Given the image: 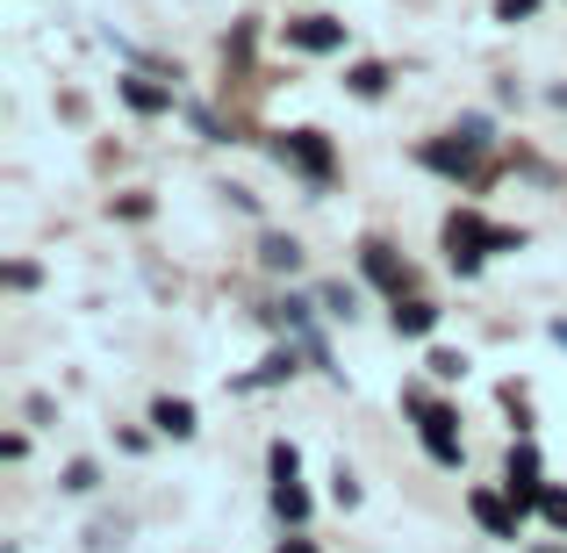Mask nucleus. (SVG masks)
<instances>
[{"label":"nucleus","instance_id":"nucleus-1","mask_svg":"<svg viewBox=\"0 0 567 553\" xmlns=\"http://www.w3.org/2000/svg\"><path fill=\"white\" fill-rule=\"evenodd\" d=\"M488 237H496V223H482L474 208H453V216H445V259H453V274H482Z\"/></svg>","mask_w":567,"mask_h":553},{"label":"nucleus","instance_id":"nucleus-2","mask_svg":"<svg viewBox=\"0 0 567 553\" xmlns=\"http://www.w3.org/2000/svg\"><path fill=\"white\" fill-rule=\"evenodd\" d=\"M402 402L416 410V431H424V453L439 460V468H460V431H453V410H445V402H431L424 388H410Z\"/></svg>","mask_w":567,"mask_h":553},{"label":"nucleus","instance_id":"nucleus-3","mask_svg":"<svg viewBox=\"0 0 567 553\" xmlns=\"http://www.w3.org/2000/svg\"><path fill=\"white\" fill-rule=\"evenodd\" d=\"M280 166H295L302 181L323 187L338 173V152H331V137H323V130H288V137H280Z\"/></svg>","mask_w":567,"mask_h":553},{"label":"nucleus","instance_id":"nucleus-4","mask_svg":"<svg viewBox=\"0 0 567 553\" xmlns=\"http://www.w3.org/2000/svg\"><path fill=\"white\" fill-rule=\"evenodd\" d=\"M467 511L482 518L488 540H517V525H525V503H517V496H496V489H474Z\"/></svg>","mask_w":567,"mask_h":553},{"label":"nucleus","instance_id":"nucleus-5","mask_svg":"<svg viewBox=\"0 0 567 553\" xmlns=\"http://www.w3.org/2000/svg\"><path fill=\"white\" fill-rule=\"evenodd\" d=\"M288 43H295V51H309V58L346 51V22H331V14H295V22H288Z\"/></svg>","mask_w":567,"mask_h":553},{"label":"nucleus","instance_id":"nucleus-6","mask_svg":"<svg viewBox=\"0 0 567 553\" xmlns=\"http://www.w3.org/2000/svg\"><path fill=\"white\" fill-rule=\"evenodd\" d=\"M503 482H511V496L525 503H539L546 496V468H539V446H511V468H503Z\"/></svg>","mask_w":567,"mask_h":553},{"label":"nucleus","instance_id":"nucleus-7","mask_svg":"<svg viewBox=\"0 0 567 553\" xmlns=\"http://www.w3.org/2000/svg\"><path fill=\"white\" fill-rule=\"evenodd\" d=\"M367 280H374V288H388L395 303H402V295L416 288V274H410V266H402V259H395L388 245H367Z\"/></svg>","mask_w":567,"mask_h":553},{"label":"nucleus","instance_id":"nucleus-8","mask_svg":"<svg viewBox=\"0 0 567 553\" xmlns=\"http://www.w3.org/2000/svg\"><path fill=\"white\" fill-rule=\"evenodd\" d=\"M424 166H431V173H453V181H460V173H474V144H467V137L453 130V137L424 144Z\"/></svg>","mask_w":567,"mask_h":553},{"label":"nucleus","instance_id":"nucleus-9","mask_svg":"<svg viewBox=\"0 0 567 553\" xmlns=\"http://www.w3.org/2000/svg\"><path fill=\"white\" fill-rule=\"evenodd\" d=\"M395 331L402 338H431V331H439V303H424V295L395 303Z\"/></svg>","mask_w":567,"mask_h":553},{"label":"nucleus","instance_id":"nucleus-10","mask_svg":"<svg viewBox=\"0 0 567 553\" xmlns=\"http://www.w3.org/2000/svg\"><path fill=\"white\" fill-rule=\"evenodd\" d=\"M152 424L166 431V439H194V402H181V396H158V402H152Z\"/></svg>","mask_w":567,"mask_h":553},{"label":"nucleus","instance_id":"nucleus-11","mask_svg":"<svg viewBox=\"0 0 567 553\" xmlns=\"http://www.w3.org/2000/svg\"><path fill=\"white\" fill-rule=\"evenodd\" d=\"M123 101L137 115H166L173 109V94H166V86H152V80H123Z\"/></svg>","mask_w":567,"mask_h":553},{"label":"nucleus","instance_id":"nucleus-12","mask_svg":"<svg viewBox=\"0 0 567 553\" xmlns=\"http://www.w3.org/2000/svg\"><path fill=\"white\" fill-rule=\"evenodd\" d=\"M274 511L288 518V525H302V518H309V489L295 482V474H288V482H274Z\"/></svg>","mask_w":567,"mask_h":553},{"label":"nucleus","instance_id":"nucleus-13","mask_svg":"<svg viewBox=\"0 0 567 553\" xmlns=\"http://www.w3.org/2000/svg\"><path fill=\"white\" fill-rule=\"evenodd\" d=\"M259 259L274 266V274H288V266L302 259V245H295V237H280V231H266V237H259Z\"/></svg>","mask_w":567,"mask_h":553},{"label":"nucleus","instance_id":"nucleus-14","mask_svg":"<svg viewBox=\"0 0 567 553\" xmlns=\"http://www.w3.org/2000/svg\"><path fill=\"white\" fill-rule=\"evenodd\" d=\"M352 94H360V101H381L388 94V65H352Z\"/></svg>","mask_w":567,"mask_h":553},{"label":"nucleus","instance_id":"nucleus-15","mask_svg":"<svg viewBox=\"0 0 567 553\" xmlns=\"http://www.w3.org/2000/svg\"><path fill=\"white\" fill-rule=\"evenodd\" d=\"M288 373H295V352H274V360H266L259 373H251L245 388H274V381H288Z\"/></svg>","mask_w":567,"mask_h":553},{"label":"nucleus","instance_id":"nucleus-16","mask_svg":"<svg viewBox=\"0 0 567 553\" xmlns=\"http://www.w3.org/2000/svg\"><path fill=\"white\" fill-rule=\"evenodd\" d=\"M539 518L554 532H567V489H546V496H539Z\"/></svg>","mask_w":567,"mask_h":553},{"label":"nucleus","instance_id":"nucleus-17","mask_svg":"<svg viewBox=\"0 0 567 553\" xmlns=\"http://www.w3.org/2000/svg\"><path fill=\"white\" fill-rule=\"evenodd\" d=\"M431 373H439V381H460V373H467V352H431L424 360Z\"/></svg>","mask_w":567,"mask_h":553},{"label":"nucleus","instance_id":"nucleus-18","mask_svg":"<svg viewBox=\"0 0 567 553\" xmlns=\"http://www.w3.org/2000/svg\"><path fill=\"white\" fill-rule=\"evenodd\" d=\"M288 474H302V453L288 439H274V482H288Z\"/></svg>","mask_w":567,"mask_h":553},{"label":"nucleus","instance_id":"nucleus-19","mask_svg":"<svg viewBox=\"0 0 567 553\" xmlns=\"http://www.w3.org/2000/svg\"><path fill=\"white\" fill-rule=\"evenodd\" d=\"M94 482H101V474H94V460H72V468H65V489H72V496H86Z\"/></svg>","mask_w":567,"mask_h":553},{"label":"nucleus","instance_id":"nucleus-20","mask_svg":"<svg viewBox=\"0 0 567 553\" xmlns=\"http://www.w3.org/2000/svg\"><path fill=\"white\" fill-rule=\"evenodd\" d=\"M331 496L346 503V511H352V503H360V482H352V468H338V474H331Z\"/></svg>","mask_w":567,"mask_h":553},{"label":"nucleus","instance_id":"nucleus-21","mask_svg":"<svg viewBox=\"0 0 567 553\" xmlns=\"http://www.w3.org/2000/svg\"><path fill=\"white\" fill-rule=\"evenodd\" d=\"M532 8H539V0H496V22H525Z\"/></svg>","mask_w":567,"mask_h":553},{"label":"nucleus","instance_id":"nucleus-22","mask_svg":"<svg viewBox=\"0 0 567 553\" xmlns=\"http://www.w3.org/2000/svg\"><path fill=\"white\" fill-rule=\"evenodd\" d=\"M280 553H317V546H309V540H280Z\"/></svg>","mask_w":567,"mask_h":553},{"label":"nucleus","instance_id":"nucleus-23","mask_svg":"<svg viewBox=\"0 0 567 553\" xmlns=\"http://www.w3.org/2000/svg\"><path fill=\"white\" fill-rule=\"evenodd\" d=\"M554 346H567V324H554Z\"/></svg>","mask_w":567,"mask_h":553}]
</instances>
